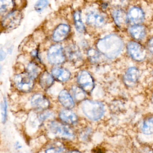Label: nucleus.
<instances>
[{"instance_id":"nucleus-1","label":"nucleus","mask_w":153,"mask_h":153,"mask_svg":"<svg viewBox=\"0 0 153 153\" xmlns=\"http://www.w3.org/2000/svg\"><path fill=\"white\" fill-rule=\"evenodd\" d=\"M123 41L116 35H110L99 40L97 47L99 51L109 58L119 55L123 48Z\"/></svg>"},{"instance_id":"nucleus-7","label":"nucleus","mask_w":153,"mask_h":153,"mask_svg":"<svg viewBox=\"0 0 153 153\" xmlns=\"http://www.w3.org/2000/svg\"><path fill=\"white\" fill-rule=\"evenodd\" d=\"M77 82L81 88L87 93H90L94 88L93 79L86 71L80 72L77 76Z\"/></svg>"},{"instance_id":"nucleus-5","label":"nucleus","mask_w":153,"mask_h":153,"mask_svg":"<svg viewBox=\"0 0 153 153\" xmlns=\"http://www.w3.org/2000/svg\"><path fill=\"white\" fill-rule=\"evenodd\" d=\"M33 79L28 74L22 73L14 77V84L20 91L28 92L33 88L34 85Z\"/></svg>"},{"instance_id":"nucleus-21","label":"nucleus","mask_w":153,"mask_h":153,"mask_svg":"<svg viewBox=\"0 0 153 153\" xmlns=\"http://www.w3.org/2000/svg\"><path fill=\"white\" fill-rule=\"evenodd\" d=\"M73 18L75 25L77 31L80 33H84L85 31V27L82 21L81 14L80 10L75 12Z\"/></svg>"},{"instance_id":"nucleus-35","label":"nucleus","mask_w":153,"mask_h":153,"mask_svg":"<svg viewBox=\"0 0 153 153\" xmlns=\"http://www.w3.org/2000/svg\"></svg>"},{"instance_id":"nucleus-13","label":"nucleus","mask_w":153,"mask_h":153,"mask_svg":"<svg viewBox=\"0 0 153 153\" xmlns=\"http://www.w3.org/2000/svg\"><path fill=\"white\" fill-rule=\"evenodd\" d=\"M113 19L116 25L119 27H124L128 21V16L125 11L121 9L115 10L112 13Z\"/></svg>"},{"instance_id":"nucleus-27","label":"nucleus","mask_w":153,"mask_h":153,"mask_svg":"<svg viewBox=\"0 0 153 153\" xmlns=\"http://www.w3.org/2000/svg\"><path fill=\"white\" fill-rule=\"evenodd\" d=\"M48 3V0H38L34 6L35 10L40 12L47 6Z\"/></svg>"},{"instance_id":"nucleus-22","label":"nucleus","mask_w":153,"mask_h":153,"mask_svg":"<svg viewBox=\"0 0 153 153\" xmlns=\"http://www.w3.org/2000/svg\"><path fill=\"white\" fill-rule=\"evenodd\" d=\"M65 148L63 145L54 143L47 148L45 153H64Z\"/></svg>"},{"instance_id":"nucleus-32","label":"nucleus","mask_w":153,"mask_h":153,"mask_svg":"<svg viewBox=\"0 0 153 153\" xmlns=\"http://www.w3.org/2000/svg\"><path fill=\"white\" fill-rule=\"evenodd\" d=\"M6 54L5 52L3 50H1V52H0V60H1V61L4 60V58L6 57Z\"/></svg>"},{"instance_id":"nucleus-20","label":"nucleus","mask_w":153,"mask_h":153,"mask_svg":"<svg viewBox=\"0 0 153 153\" xmlns=\"http://www.w3.org/2000/svg\"><path fill=\"white\" fill-rule=\"evenodd\" d=\"M54 78L47 72L43 73L40 78V84L42 88L45 90L49 88L53 85Z\"/></svg>"},{"instance_id":"nucleus-14","label":"nucleus","mask_w":153,"mask_h":153,"mask_svg":"<svg viewBox=\"0 0 153 153\" xmlns=\"http://www.w3.org/2000/svg\"><path fill=\"white\" fill-rule=\"evenodd\" d=\"M58 100L60 103L67 108H72L74 106L73 100L66 90H63L60 92L58 95Z\"/></svg>"},{"instance_id":"nucleus-4","label":"nucleus","mask_w":153,"mask_h":153,"mask_svg":"<svg viewBox=\"0 0 153 153\" xmlns=\"http://www.w3.org/2000/svg\"><path fill=\"white\" fill-rule=\"evenodd\" d=\"M22 15L18 10L10 12L4 17L1 25L6 30H10L17 27L21 21Z\"/></svg>"},{"instance_id":"nucleus-10","label":"nucleus","mask_w":153,"mask_h":153,"mask_svg":"<svg viewBox=\"0 0 153 153\" xmlns=\"http://www.w3.org/2000/svg\"><path fill=\"white\" fill-rule=\"evenodd\" d=\"M31 104L35 108L44 110L49 108V102L46 97L40 94H37L32 96Z\"/></svg>"},{"instance_id":"nucleus-24","label":"nucleus","mask_w":153,"mask_h":153,"mask_svg":"<svg viewBox=\"0 0 153 153\" xmlns=\"http://www.w3.org/2000/svg\"><path fill=\"white\" fill-rule=\"evenodd\" d=\"M143 130L146 134H151L153 133V118L148 119L144 122Z\"/></svg>"},{"instance_id":"nucleus-25","label":"nucleus","mask_w":153,"mask_h":153,"mask_svg":"<svg viewBox=\"0 0 153 153\" xmlns=\"http://www.w3.org/2000/svg\"><path fill=\"white\" fill-rule=\"evenodd\" d=\"M28 73L33 79L36 78L40 72L39 67L34 63H30L27 68Z\"/></svg>"},{"instance_id":"nucleus-9","label":"nucleus","mask_w":153,"mask_h":153,"mask_svg":"<svg viewBox=\"0 0 153 153\" xmlns=\"http://www.w3.org/2000/svg\"><path fill=\"white\" fill-rule=\"evenodd\" d=\"M70 27L65 24L58 25L54 30L53 34V39L55 42H61L64 40L69 34Z\"/></svg>"},{"instance_id":"nucleus-19","label":"nucleus","mask_w":153,"mask_h":153,"mask_svg":"<svg viewBox=\"0 0 153 153\" xmlns=\"http://www.w3.org/2000/svg\"><path fill=\"white\" fill-rule=\"evenodd\" d=\"M129 32L131 36L137 40L143 39L146 35L145 29L140 25L132 26L129 29Z\"/></svg>"},{"instance_id":"nucleus-2","label":"nucleus","mask_w":153,"mask_h":153,"mask_svg":"<svg viewBox=\"0 0 153 153\" xmlns=\"http://www.w3.org/2000/svg\"><path fill=\"white\" fill-rule=\"evenodd\" d=\"M83 111L91 120H98L104 113V105L99 102L86 100L82 103Z\"/></svg>"},{"instance_id":"nucleus-18","label":"nucleus","mask_w":153,"mask_h":153,"mask_svg":"<svg viewBox=\"0 0 153 153\" xmlns=\"http://www.w3.org/2000/svg\"><path fill=\"white\" fill-rule=\"evenodd\" d=\"M66 55L68 58L74 62L80 61L81 59V52L77 47L71 45L66 48Z\"/></svg>"},{"instance_id":"nucleus-6","label":"nucleus","mask_w":153,"mask_h":153,"mask_svg":"<svg viewBox=\"0 0 153 153\" xmlns=\"http://www.w3.org/2000/svg\"><path fill=\"white\" fill-rule=\"evenodd\" d=\"M48 59L51 64L58 65L63 62L65 56L62 47L59 45L52 46L48 52Z\"/></svg>"},{"instance_id":"nucleus-17","label":"nucleus","mask_w":153,"mask_h":153,"mask_svg":"<svg viewBox=\"0 0 153 153\" xmlns=\"http://www.w3.org/2000/svg\"><path fill=\"white\" fill-rule=\"evenodd\" d=\"M52 75L54 78L61 82L67 81L71 76V74L66 69L56 67L52 71Z\"/></svg>"},{"instance_id":"nucleus-36","label":"nucleus","mask_w":153,"mask_h":153,"mask_svg":"<svg viewBox=\"0 0 153 153\" xmlns=\"http://www.w3.org/2000/svg\"></svg>"},{"instance_id":"nucleus-29","label":"nucleus","mask_w":153,"mask_h":153,"mask_svg":"<svg viewBox=\"0 0 153 153\" xmlns=\"http://www.w3.org/2000/svg\"><path fill=\"white\" fill-rule=\"evenodd\" d=\"M89 56L90 58L93 61H94L96 60L99 57V54L97 53V51L94 50H90L89 51Z\"/></svg>"},{"instance_id":"nucleus-11","label":"nucleus","mask_w":153,"mask_h":153,"mask_svg":"<svg viewBox=\"0 0 153 153\" xmlns=\"http://www.w3.org/2000/svg\"><path fill=\"white\" fill-rule=\"evenodd\" d=\"M86 22L89 25L96 27H101L105 23L104 17L96 12L92 11L88 13Z\"/></svg>"},{"instance_id":"nucleus-30","label":"nucleus","mask_w":153,"mask_h":153,"mask_svg":"<svg viewBox=\"0 0 153 153\" xmlns=\"http://www.w3.org/2000/svg\"><path fill=\"white\" fill-rule=\"evenodd\" d=\"M51 115L50 113H45L41 114L40 117V118L41 120H45L48 117H49Z\"/></svg>"},{"instance_id":"nucleus-33","label":"nucleus","mask_w":153,"mask_h":153,"mask_svg":"<svg viewBox=\"0 0 153 153\" xmlns=\"http://www.w3.org/2000/svg\"><path fill=\"white\" fill-rule=\"evenodd\" d=\"M14 146H15V148L16 149H20V148L22 147V146L20 145L19 143L18 142H16V143H15V145H14Z\"/></svg>"},{"instance_id":"nucleus-12","label":"nucleus","mask_w":153,"mask_h":153,"mask_svg":"<svg viewBox=\"0 0 153 153\" xmlns=\"http://www.w3.org/2000/svg\"><path fill=\"white\" fill-rule=\"evenodd\" d=\"M145 14L143 11L137 7L131 8L128 14V18L135 24H139L144 19Z\"/></svg>"},{"instance_id":"nucleus-23","label":"nucleus","mask_w":153,"mask_h":153,"mask_svg":"<svg viewBox=\"0 0 153 153\" xmlns=\"http://www.w3.org/2000/svg\"><path fill=\"white\" fill-rule=\"evenodd\" d=\"M13 0H0V12L4 13L7 11L11 10L13 7Z\"/></svg>"},{"instance_id":"nucleus-28","label":"nucleus","mask_w":153,"mask_h":153,"mask_svg":"<svg viewBox=\"0 0 153 153\" xmlns=\"http://www.w3.org/2000/svg\"><path fill=\"white\" fill-rule=\"evenodd\" d=\"M7 102L6 99L4 98L3 103L2 105V121L3 124L6 122L7 118Z\"/></svg>"},{"instance_id":"nucleus-31","label":"nucleus","mask_w":153,"mask_h":153,"mask_svg":"<svg viewBox=\"0 0 153 153\" xmlns=\"http://www.w3.org/2000/svg\"><path fill=\"white\" fill-rule=\"evenodd\" d=\"M148 48L150 51L153 53V37L149 40L148 43Z\"/></svg>"},{"instance_id":"nucleus-3","label":"nucleus","mask_w":153,"mask_h":153,"mask_svg":"<svg viewBox=\"0 0 153 153\" xmlns=\"http://www.w3.org/2000/svg\"><path fill=\"white\" fill-rule=\"evenodd\" d=\"M49 129L53 134L57 138L72 140L75 136L74 132L71 128L59 122H51Z\"/></svg>"},{"instance_id":"nucleus-26","label":"nucleus","mask_w":153,"mask_h":153,"mask_svg":"<svg viewBox=\"0 0 153 153\" xmlns=\"http://www.w3.org/2000/svg\"><path fill=\"white\" fill-rule=\"evenodd\" d=\"M72 91L75 98L76 100L78 101L83 100L85 97L84 91L81 88H79L77 86H75V87H73Z\"/></svg>"},{"instance_id":"nucleus-34","label":"nucleus","mask_w":153,"mask_h":153,"mask_svg":"<svg viewBox=\"0 0 153 153\" xmlns=\"http://www.w3.org/2000/svg\"><path fill=\"white\" fill-rule=\"evenodd\" d=\"M66 153H82L81 152H79V151H70V152H68Z\"/></svg>"},{"instance_id":"nucleus-8","label":"nucleus","mask_w":153,"mask_h":153,"mask_svg":"<svg viewBox=\"0 0 153 153\" xmlns=\"http://www.w3.org/2000/svg\"><path fill=\"white\" fill-rule=\"evenodd\" d=\"M128 50L131 57L137 61H143L146 56L144 48L136 42H129L128 45Z\"/></svg>"},{"instance_id":"nucleus-15","label":"nucleus","mask_w":153,"mask_h":153,"mask_svg":"<svg viewBox=\"0 0 153 153\" xmlns=\"http://www.w3.org/2000/svg\"><path fill=\"white\" fill-rule=\"evenodd\" d=\"M60 119L69 124H74L77 122L78 118L73 112L69 110H63L59 113Z\"/></svg>"},{"instance_id":"nucleus-16","label":"nucleus","mask_w":153,"mask_h":153,"mask_svg":"<svg viewBox=\"0 0 153 153\" xmlns=\"http://www.w3.org/2000/svg\"><path fill=\"white\" fill-rule=\"evenodd\" d=\"M139 75L140 73L137 68L136 67L129 68L125 76L126 83L128 85L134 84L138 80Z\"/></svg>"}]
</instances>
